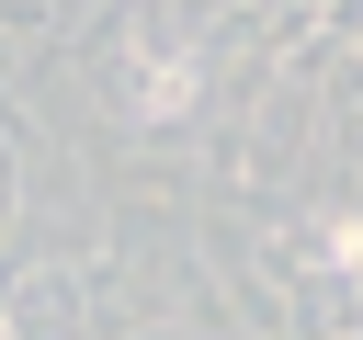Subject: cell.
Segmentation results:
<instances>
[{
  "label": "cell",
  "mask_w": 363,
  "mask_h": 340,
  "mask_svg": "<svg viewBox=\"0 0 363 340\" xmlns=\"http://www.w3.org/2000/svg\"><path fill=\"white\" fill-rule=\"evenodd\" d=\"M193 79H204V68H193V45H170V34H147V45H136V68H125V102H136L147 125H170V113L193 102Z\"/></svg>",
  "instance_id": "obj_1"
}]
</instances>
